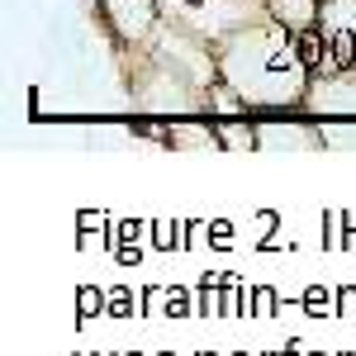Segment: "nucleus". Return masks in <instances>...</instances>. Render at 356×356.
<instances>
[{"instance_id": "1", "label": "nucleus", "mask_w": 356, "mask_h": 356, "mask_svg": "<svg viewBox=\"0 0 356 356\" xmlns=\"http://www.w3.org/2000/svg\"><path fill=\"white\" fill-rule=\"evenodd\" d=\"M152 247L157 252H191V243H186V219H152Z\"/></svg>"}, {"instance_id": "2", "label": "nucleus", "mask_w": 356, "mask_h": 356, "mask_svg": "<svg viewBox=\"0 0 356 356\" xmlns=\"http://www.w3.org/2000/svg\"><path fill=\"white\" fill-rule=\"evenodd\" d=\"M252 314V285H247L243 275L228 271V285H223V318H243Z\"/></svg>"}, {"instance_id": "3", "label": "nucleus", "mask_w": 356, "mask_h": 356, "mask_svg": "<svg viewBox=\"0 0 356 356\" xmlns=\"http://www.w3.org/2000/svg\"><path fill=\"white\" fill-rule=\"evenodd\" d=\"M162 318H166V323L195 318V295H191V285H166V295H162Z\"/></svg>"}, {"instance_id": "4", "label": "nucleus", "mask_w": 356, "mask_h": 356, "mask_svg": "<svg viewBox=\"0 0 356 356\" xmlns=\"http://www.w3.org/2000/svg\"><path fill=\"white\" fill-rule=\"evenodd\" d=\"M300 309L309 314V318H328V314H337V285H309L304 290Z\"/></svg>"}, {"instance_id": "5", "label": "nucleus", "mask_w": 356, "mask_h": 356, "mask_svg": "<svg viewBox=\"0 0 356 356\" xmlns=\"http://www.w3.org/2000/svg\"><path fill=\"white\" fill-rule=\"evenodd\" d=\"M105 304H110V295H105L100 285H81V290H76V323L100 318V314H105Z\"/></svg>"}, {"instance_id": "6", "label": "nucleus", "mask_w": 356, "mask_h": 356, "mask_svg": "<svg viewBox=\"0 0 356 356\" xmlns=\"http://www.w3.org/2000/svg\"><path fill=\"white\" fill-rule=\"evenodd\" d=\"M143 238H152V219H119L114 223V247L143 243Z\"/></svg>"}, {"instance_id": "7", "label": "nucleus", "mask_w": 356, "mask_h": 356, "mask_svg": "<svg viewBox=\"0 0 356 356\" xmlns=\"http://www.w3.org/2000/svg\"><path fill=\"white\" fill-rule=\"evenodd\" d=\"M285 304H280V295H275L271 285H252V314L257 318H275Z\"/></svg>"}, {"instance_id": "8", "label": "nucleus", "mask_w": 356, "mask_h": 356, "mask_svg": "<svg viewBox=\"0 0 356 356\" xmlns=\"http://www.w3.org/2000/svg\"><path fill=\"white\" fill-rule=\"evenodd\" d=\"M134 309L143 314V304H134V290H110V304H105L110 318H134Z\"/></svg>"}, {"instance_id": "9", "label": "nucleus", "mask_w": 356, "mask_h": 356, "mask_svg": "<svg viewBox=\"0 0 356 356\" xmlns=\"http://www.w3.org/2000/svg\"><path fill=\"white\" fill-rule=\"evenodd\" d=\"M337 318L356 323V285H337Z\"/></svg>"}, {"instance_id": "10", "label": "nucleus", "mask_w": 356, "mask_h": 356, "mask_svg": "<svg viewBox=\"0 0 356 356\" xmlns=\"http://www.w3.org/2000/svg\"><path fill=\"white\" fill-rule=\"evenodd\" d=\"M162 295H166V285H147L143 290V318H162Z\"/></svg>"}, {"instance_id": "11", "label": "nucleus", "mask_w": 356, "mask_h": 356, "mask_svg": "<svg viewBox=\"0 0 356 356\" xmlns=\"http://www.w3.org/2000/svg\"><path fill=\"white\" fill-rule=\"evenodd\" d=\"M209 243H214V247H228V243H233V223H228V219H214V223H209Z\"/></svg>"}, {"instance_id": "12", "label": "nucleus", "mask_w": 356, "mask_h": 356, "mask_svg": "<svg viewBox=\"0 0 356 356\" xmlns=\"http://www.w3.org/2000/svg\"><path fill=\"white\" fill-rule=\"evenodd\" d=\"M114 261H119V266H138V261H143V247H138V243L114 247Z\"/></svg>"}, {"instance_id": "13", "label": "nucleus", "mask_w": 356, "mask_h": 356, "mask_svg": "<svg viewBox=\"0 0 356 356\" xmlns=\"http://www.w3.org/2000/svg\"><path fill=\"white\" fill-rule=\"evenodd\" d=\"M342 252H356V214H347V219H342Z\"/></svg>"}, {"instance_id": "14", "label": "nucleus", "mask_w": 356, "mask_h": 356, "mask_svg": "<svg viewBox=\"0 0 356 356\" xmlns=\"http://www.w3.org/2000/svg\"><path fill=\"white\" fill-rule=\"evenodd\" d=\"M266 356H300V337H290V342H285V352H266Z\"/></svg>"}, {"instance_id": "15", "label": "nucleus", "mask_w": 356, "mask_h": 356, "mask_svg": "<svg viewBox=\"0 0 356 356\" xmlns=\"http://www.w3.org/2000/svg\"><path fill=\"white\" fill-rule=\"evenodd\" d=\"M309 356H328V352H309Z\"/></svg>"}, {"instance_id": "16", "label": "nucleus", "mask_w": 356, "mask_h": 356, "mask_svg": "<svg viewBox=\"0 0 356 356\" xmlns=\"http://www.w3.org/2000/svg\"><path fill=\"white\" fill-rule=\"evenodd\" d=\"M200 356H219V352H200Z\"/></svg>"}, {"instance_id": "17", "label": "nucleus", "mask_w": 356, "mask_h": 356, "mask_svg": "<svg viewBox=\"0 0 356 356\" xmlns=\"http://www.w3.org/2000/svg\"><path fill=\"white\" fill-rule=\"evenodd\" d=\"M337 356H356V352H337Z\"/></svg>"}, {"instance_id": "18", "label": "nucleus", "mask_w": 356, "mask_h": 356, "mask_svg": "<svg viewBox=\"0 0 356 356\" xmlns=\"http://www.w3.org/2000/svg\"><path fill=\"white\" fill-rule=\"evenodd\" d=\"M124 356H143V352H124Z\"/></svg>"}, {"instance_id": "19", "label": "nucleus", "mask_w": 356, "mask_h": 356, "mask_svg": "<svg viewBox=\"0 0 356 356\" xmlns=\"http://www.w3.org/2000/svg\"><path fill=\"white\" fill-rule=\"evenodd\" d=\"M233 356H252V352H233Z\"/></svg>"}, {"instance_id": "20", "label": "nucleus", "mask_w": 356, "mask_h": 356, "mask_svg": "<svg viewBox=\"0 0 356 356\" xmlns=\"http://www.w3.org/2000/svg\"><path fill=\"white\" fill-rule=\"evenodd\" d=\"M95 356H105V352H95Z\"/></svg>"}, {"instance_id": "21", "label": "nucleus", "mask_w": 356, "mask_h": 356, "mask_svg": "<svg viewBox=\"0 0 356 356\" xmlns=\"http://www.w3.org/2000/svg\"><path fill=\"white\" fill-rule=\"evenodd\" d=\"M162 356H171V352H162Z\"/></svg>"}]
</instances>
